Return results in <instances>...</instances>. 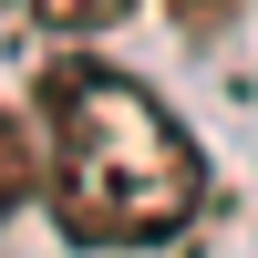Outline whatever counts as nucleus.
I'll return each mask as SVG.
<instances>
[{"instance_id":"nucleus-1","label":"nucleus","mask_w":258,"mask_h":258,"mask_svg":"<svg viewBox=\"0 0 258 258\" xmlns=\"http://www.w3.org/2000/svg\"><path fill=\"white\" fill-rule=\"evenodd\" d=\"M41 197L73 248H165L207 207V155L135 73L93 52L41 62Z\"/></svg>"},{"instance_id":"nucleus-2","label":"nucleus","mask_w":258,"mask_h":258,"mask_svg":"<svg viewBox=\"0 0 258 258\" xmlns=\"http://www.w3.org/2000/svg\"><path fill=\"white\" fill-rule=\"evenodd\" d=\"M31 197H41V135L31 114H0V217H21Z\"/></svg>"},{"instance_id":"nucleus-3","label":"nucleus","mask_w":258,"mask_h":258,"mask_svg":"<svg viewBox=\"0 0 258 258\" xmlns=\"http://www.w3.org/2000/svg\"><path fill=\"white\" fill-rule=\"evenodd\" d=\"M31 11H41V31H114L135 0H31Z\"/></svg>"},{"instance_id":"nucleus-4","label":"nucleus","mask_w":258,"mask_h":258,"mask_svg":"<svg viewBox=\"0 0 258 258\" xmlns=\"http://www.w3.org/2000/svg\"><path fill=\"white\" fill-rule=\"evenodd\" d=\"M165 11H176L186 31H227V21H238V0H165Z\"/></svg>"}]
</instances>
